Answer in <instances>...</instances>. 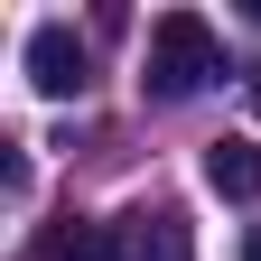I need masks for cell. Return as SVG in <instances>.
Listing matches in <instances>:
<instances>
[{
	"label": "cell",
	"instance_id": "1",
	"mask_svg": "<svg viewBox=\"0 0 261 261\" xmlns=\"http://www.w3.org/2000/svg\"><path fill=\"white\" fill-rule=\"evenodd\" d=\"M224 75V47H215V28L196 19V10H168L149 28V65H140V84L159 93V103H187V93H205Z\"/></svg>",
	"mask_w": 261,
	"mask_h": 261
},
{
	"label": "cell",
	"instance_id": "2",
	"mask_svg": "<svg viewBox=\"0 0 261 261\" xmlns=\"http://www.w3.org/2000/svg\"><path fill=\"white\" fill-rule=\"evenodd\" d=\"M84 38H75V28H65V19H47L38 28V38H28V84H38L47 93V103H75V93H84Z\"/></svg>",
	"mask_w": 261,
	"mask_h": 261
},
{
	"label": "cell",
	"instance_id": "3",
	"mask_svg": "<svg viewBox=\"0 0 261 261\" xmlns=\"http://www.w3.org/2000/svg\"><path fill=\"white\" fill-rule=\"evenodd\" d=\"M121 252H130V261H196V243H187V224H177L168 205L130 215V224H121Z\"/></svg>",
	"mask_w": 261,
	"mask_h": 261
},
{
	"label": "cell",
	"instance_id": "4",
	"mask_svg": "<svg viewBox=\"0 0 261 261\" xmlns=\"http://www.w3.org/2000/svg\"><path fill=\"white\" fill-rule=\"evenodd\" d=\"M205 187L233 196V205H252V196H261V149L252 140H215L205 149Z\"/></svg>",
	"mask_w": 261,
	"mask_h": 261
},
{
	"label": "cell",
	"instance_id": "5",
	"mask_svg": "<svg viewBox=\"0 0 261 261\" xmlns=\"http://www.w3.org/2000/svg\"><path fill=\"white\" fill-rule=\"evenodd\" d=\"M56 261H130V252H121L112 224H65V233H56Z\"/></svg>",
	"mask_w": 261,
	"mask_h": 261
},
{
	"label": "cell",
	"instance_id": "6",
	"mask_svg": "<svg viewBox=\"0 0 261 261\" xmlns=\"http://www.w3.org/2000/svg\"><path fill=\"white\" fill-rule=\"evenodd\" d=\"M243 261H261V233H252V243H243Z\"/></svg>",
	"mask_w": 261,
	"mask_h": 261
},
{
	"label": "cell",
	"instance_id": "7",
	"mask_svg": "<svg viewBox=\"0 0 261 261\" xmlns=\"http://www.w3.org/2000/svg\"><path fill=\"white\" fill-rule=\"evenodd\" d=\"M252 19H261V0H252Z\"/></svg>",
	"mask_w": 261,
	"mask_h": 261
}]
</instances>
